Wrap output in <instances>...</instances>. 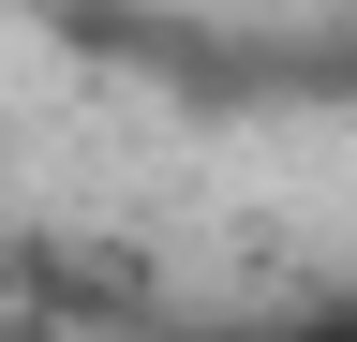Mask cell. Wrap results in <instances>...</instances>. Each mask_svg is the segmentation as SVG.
<instances>
[{
  "mask_svg": "<svg viewBox=\"0 0 357 342\" xmlns=\"http://www.w3.org/2000/svg\"><path fill=\"white\" fill-rule=\"evenodd\" d=\"M312 342H357V327H312Z\"/></svg>",
  "mask_w": 357,
  "mask_h": 342,
  "instance_id": "obj_1",
  "label": "cell"
}]
</instances>
